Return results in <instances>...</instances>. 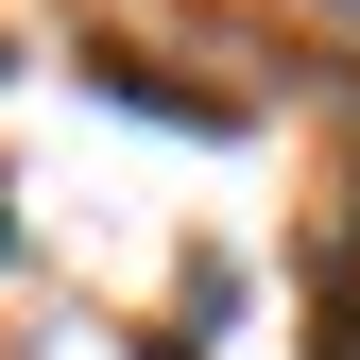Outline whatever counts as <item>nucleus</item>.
Returning <instances> with one entry per match:
<instances>
[{
	"mask_svg": "<svg viewBox=\"0 0 360 360\" xmlns=\"http://www.w3.org/2000/svg\"><path fill=\"white\" fill-rule=\"evenodd\" d=\"M0 257H18V206H0Z\"/></svg>",
	"mask_w": 360,
	"mask_h": 360,
	"instance_id": "nucleus-1",
	"label": "nucleus"
}]
</instances>
